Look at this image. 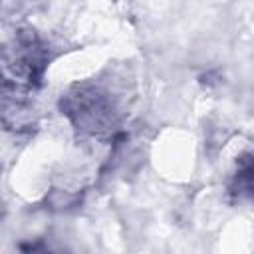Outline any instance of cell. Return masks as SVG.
I'll list each match as a JSON object with an SVG mask.
<instances>
[{"label":"cell","instance_id":"6da1fadb","mask_svg":"<svg viewBox=\"0 0 254 254\" xmlns=\"http://www.w3.org/2000/svg\"><path fill=\"white\" fill-rule=\"evenodd\" d=\"M238 183H240L242 189L254 192V157L246 165L240 167V171H238Z\"/></svg>","mask_w":254,"mask_h":254}]
</instances>
